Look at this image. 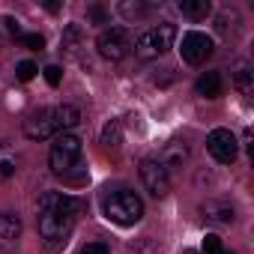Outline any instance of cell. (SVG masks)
I'll return each mask as SVG.
<instances>
[{
    "label": "cell",
    "instance_id": "cell-1",
    "mask_svg": "<svg viewBox=\"0 0 254 254\" xmlns=\"http://www.w3.org/2000/svg\"><path fill=\"white\" fill-rule=\"evenodd\" d=\"M81 209H84V200L63 191H45L39 197V233L51 251L54 245H66Z\"/></svg>",
    "mask_w": 254,
    "mask_h": 254
},
{
    "label": "cell",
    "instance_id": "cell-2",
    "mask_svg": "<svg viewBox=\"0 0 254 254\" xmlns=\"http://www.w3.org/2000/svg\"><path fill=\"white\" fill-rule=\"evenodd\" d=\"M105 215H108V221H114V224H120V227H132V224H138L141 215H144V200H141L135 191H129V189L111 191V194L105 197Z\"/></svg>",
    "mask_w": 254,
    "mask_h": 254
},
{
    "label": "cell",
    "instance_id": "cell-3",
    "mask_svg": "<svg viewBox=\"0 0 254 254\" xmlns=\"http://www.w3.org/2000/svg\"><path fill=\"white\" fill-rule=\"evenodd\" d=\"M48 165L57 177L75 183V168H81V141L72 132H63L48 153Z\"/></svg>",
    "mask_w": 254,
    "mask_h": 254
},
{
    "label": "cell",
    "instance_id": "cell-4",
    "mask_svg": "<svg viewBox=\"0 0 254 254\" xmlns=\"http://www.w3.org/2000/svg\"><path fill=\"white\" fill-rule=\"evenodd\" d=\"M174 39H177V27L174 24H156V27H150V30H144L138 39H135V54L141 57V60H156V57H162L165 51H171V45H174Z\"/></svg>",
    "mask_w": 254,
    "mask_h": 254
},
{
    "label": "cell",
    "instance_id": "cell-5",
    "mask_svg": "<svg viewBox=\"0 0 254 254\" xmlns=\"http://www.w3.org/2000/svg\"><path fill=\"white\" fill-rule=\"evenodd\" d=\"M96 48H99V54L105 60H123L126 54L135 48V39H132V33L126 27H108V30L99 33Z\"/></svg>",
    "mask_w": 254,
    "mask_h": 254
},
{
    "label": "cell",
    "instance_id": "cell-6",
    "mask_svg": "<svg viewBox=\"0 0 254 254\" xmlns=\"http://www.w3.org/2000/svg\"><path fill=\"white\" fill-rule=\"evenodd\" d=\"M60 132V117H57V108H39L33 111L27 120H24V135L30 141H45L51 135Z\"/></svg>",
    "mask_w": 254,
    "mask_h": 254
},
{
    "label": "cell",
    "instance_id": "cell-7",
    "mask_svg": "<svg viewBox=\"0 0 254 254\" xmlns=\"http://www.w3.org/2000/svg\"><path fill=\"white\" fill-rule=\"evenodd\" d=\"M141 183H144V189H147L156 200H162V197L171 191V174L162 168L159 159H144V162H141Z\"/></svg>",
    "mask_w": 254,
    "mask_h": 254
},
{
    "label": "cell",
    "instance_id": "cell-8",
    "mask_svg": "<svg viewBox=\"0 0 254 254\" xmlns=\"http://www.w3.org/2000/svg\"><path fill=\"white\" fill-rule=\"evenodd\" d=\"M212 51H215V45H212V39H209L206 33L191 30V33L183 36V48H180V54H183L186 63L200 66V63H206V60L212 57Z\"/></svg>",
    "mask_w": 254,
    "mask_h": 254
},
{
    "label": "cell",
    "instance_id": "cell-9",
    "mask_svg": "<svg viewBox=\"0 0 254 254\" xmlns=\"http://www.w3.org/2000/svg\"><path fill=\"white\" fill-rule=\"evenodd\" d=\"M206 150H209V156L218 165H233L236 162V153H239L236 138H233L230 129H212L209 138H206Z\"/></svg>",
    "mask_w": 254,
    "mask_h": 254
},
{
    "label": "cell",
    "instance_id": "cell-10",
    "mask_svg": "<svg viewBox=\"0 0 254 254\" xmlns=\"http://www.w3.org/2000/svg\"><path fill=\"white\" fill-rule=\"evenodd\" d=\"M159 162H162V168H165L168 174L177 171V168H183V165L189 162V147H186V141H171V144H165Z\"/></svg>",
    "mask_w": 254,
    "mask_h": 254
},
{
    "label": "cell",
    "instance_id": "cell-11",
    "mask_svg": "<svg viewBox=\"0 0 254 254\" xmlns=\"http://www.w3.org/2000/svg\"><path fill=\"white\" fill-rule=\"evenodd\" d=\"M200 212H203V218L212 221V224H233V218H236V212H233V206H230L227 200H206V203L200 206Z\"/></svg>",
    "mask_w": 254,
    "mask_h": 254
},
{
    "label": "cell",
    "instance_id": "cell-12",
    "mask_svg": "<svg viewBox=\"0 0 254 254\" xmlns=\"http://www.w3.org/2000/svg\"><path fill=\"white\" fill-rule=\"evenodd\" d=\"M221 90H224V81H221L218 72H203V75L197 78V93H200L203 99H218Z\"/></svg>",
    "mask_w": 254,
    "mask_h": 254
},
{
    "label": "cell",
    "instance_id": "cell-13",
    "mask_svg": "<svg viewBox=\"0 0 254 254\" xmlns=\"http://www.w3.org/2000/svg\"><path fill=\"white\" fill-rule=\"evenodd\" d=\"M230 78H233V87H236V90L248 93V90H251V84H254L251 63H248V60H236V63H233V72H230Z\"/></svg>",
    "mask_w": 254,
    "mask_h": 254
},
{
    "label": "cell",
    "instance_id": "cell-14",
    "mask_svg": "<svg viewBox=\"0 0 254 254\" xmlns=\"http://www.w3.org/2000/svg\"><path fill=\"white\" fill-rule=\"evenodd\" d=\"M123 144V123L120 120H111L105 129H102V147L105 150H117Z\"/></svg>",
    "mask_w": 254,
    "mask_h": 254
},
{
    "label": "cell",
    "instance_id": "cell-15",
    "mask_svg": "<svg viewBox=\"0 0 254 254\" xmlns=\"http://www.w3.org/2000/svg\"><path fill=\"white\" fill-rule=\"evenodd\" d=\"M209 0H183L180 3V12L186 15V18H194V21H200V18H206L209 15Z\"/></svg>",
    "mask_w": 254,
    "mask_h": 254
},
{
    "label": "cell",
    "instance_id": "cell-16",
    "mask_svg": "<svg viewBox=\"0 0 254 254\" xmlns=\"http://www.w3.org/2000/svg\"><path fill=\"white\" fill-rule=\"evenodd\" d=\"M57 117H60V132H69L81 123V111L75 105H57Z\"/></svg>",
    "mask_w": 254,
    "mask_h": 254
},
{
    "label": "cell",
    "instance_id": "cell-17",
    "mask_svg": "<svg viewBox=\"0 0 254 254\" xmlns=\"http://www.w3.org/2000/svg\"><path fill=\"white\" fill-rule=\"evenodd\" d=\"M21 233V221L12 212H0V239H18Z\"/></svg>",
    "mask_w": 254,
    "mask_h": 254
},
{
    "label": "cell",
    "instance_id": "cell-18",
    "mask_svg": "<svg viewBox=\"0 0 254 254\" xmlns=\"http://www.w3.org/2000/svg\"><path fill=\"white\" fill-rule=\"evenodd\" d=\"M81 27L78 24H69L66 30H63V39H60V45H63V51H69V54H75V48L81 45Z\"/></svg>",
    "mask_w": 254,
    "mask_h": 254
},
{
    "label": "cell",
    "instance_id": "cell-19",
    "mask_svg": "<svg viewBox=\"0 0 254 254\" xmlns=\"http://www.w3.org/2000/svg\"><path fill=\"white\" fill-rule=\"evenodd\" d=\"M150 9H153L150 3H138V0H135V3H120V12H123L126 18H144Z\"/></svg>",
    "mask_w": 254,
    "mask_h": 254
},
{
    "label": "cell",
    "instance_id": "cell-20",
    "mask_svg": "<svg viewBox=\"0 0 254 254\" xmlns=\"http://www.w3.org/2000/svg\"><path fill=\"white\" fill-rule=\"evenodd\" d=\"M36 63H30V60H21L18 66H15V75H18V81H33L36 78Z\"/></svg>",
    "mask_w": 254,
    "mask_h": 254
},
{
    "label": "cell",
    "instance_id": "cell-21",
    "mask_svg": "<svg viewBox=\"0 0 254 254\" xmlns=\"http://www.w3.org/2000/svg\"><path fill=\"white\" fill-rule=\"evenodd\" d=\"M203 251H206V254H233V251H224V245H221V239H218L215 233H206V239H203Z\"/></svg>",
    "mask_w": 254,
    "mask_h": 254
},
{
    "label": "cell",
    "instance_id": "cell-22",
    "mask_svg": "<svg viewBox=\"0 0 254 254\" xmlns=\"http://www.w3.org/2000/svg\"><path fill=\"white\" fill-rule=\"evenodd\" d=\"M12 174H15V159H9V156L3 153V156H0V183H6Z\"/></svg>",
    "mask_w": 254,
    "mask_h": 254
},
{
    "label": "cell",
    "instance_id": "cell-23",
    "mask_svg": "<svg viewBox=\"0 0 254 254\" xmlns=\"http://www.w3.org/2000/svg\"><path fill=\"white\" fill-rule=\"evenodd\" d=\"M21 42H24L30 51H42V48H45V39H42V33H21Z\"/></svg>",
    "mask_w": 254,
    "mask_h": 254
},
{
    "label": "cell",
    "instance_id": "cell-24",
    "mask_svg": "<svg viewBox=\"0 0 254 254\" xmlns=\"http://www.w3.org/2000/svg\"><path fill=\"white\" fill-rule=\"evenodd\" d=\"M233 21H236V15H233V12H230V15H227V12H221V15H218V24H215V27H218V33H227V30L233 27Z\"/></svg>",
    "mask_w": 254,
    "mask_h": 254
},
{
    "label": "cell",
    "instance_id": "cell-25",
    "mask_svg": "<svg viewBox=\"0 0 254 254\" xmlns=\"http://www.w3.org/2000/svg\"><path fill=\"white\" fill-rule=\"evenodd\" d=\"M60 78H63L60 66H45V81H48L51 87H57V84H60Z\"/></svg>",
    "mask_w": 254,
    "mask_h": 254
},
{
    "label": "cell",
    "instance_id": "cell-26",
    "mask_svg": "<svg viewBox=\"0 0 254 254\" xmlns=\"http://www.w3.org/2000/svg\"><path fill=\"white\" fill-rule=\"evenodd\" d=\"M81 254H111V248H108V245H102V242H90V245H84V248H81Z\"/></svg>",
    "mask_w": 254,
    "mask_h": 254
},
{
    "label": "cell",
    "instance_id": "cell-27",
    "mask_svg": "<svg viewBox=\"0 0 254 254\" xmlns=\"http://www.w3.org/2000/svg\"><path fill=\"white\" fill-rule=\"evenodd\" d=\"M90 18H93L96 24H105V9H102V6H90Z\"/></svg>",
    "mask_w": 254,
    "mask_h": 254
},
{
    "label": "cell",
    "instance_id": "cell-28",
    "mask_svg": "<svg viewBox=\"0 0 254 254\" xmlns=\"http://www.w3.org/2000/svg\"><path fill=\"white\" fill-rule=\"evenodd\" d=\"M183 254H194V251H183Z\"/></svg>",
    "mask_w": 254,
    "mask_h": 254
},
{
    "label": "cell",
    "instance_id": "cell-29",
    "mask_svg": "<svg viewBox=\"0 0 254 254\" xmlns=\"http://www.w3.org/2000/svg\"><path fill=\"white\" fill-rule=\"evenodd\" d=\"M0 156H3V147H0Z\"/></svg>",
    "mask_w": 254,
    "mask_h": 254
}]
</instances>
